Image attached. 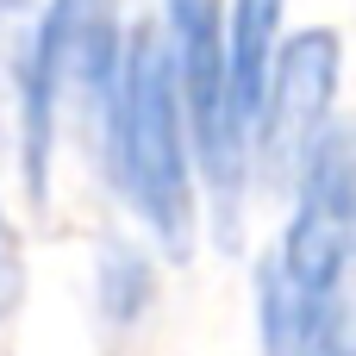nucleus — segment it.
Returning <instances> with one entry per match:
<instances>
[{"label":"nucleus","instance_id":"7","mask_svg":"<svg viewBox=\"0 0 356 356\" xmlns=\"http://www.w3.org/2000/svg\"><path fill=\"white\" fill-rule=\"evenodd\" d=\"M156 307V250L131 238H100L94 244V319L106 338H125L150 319Z\"/></svg>","mask_w":356,"mask_h":356},{"label":"nucleus","instance_id":"3","mask_svg":"<svg viewBox=\"0 0 356 356\" xmlns=\"http://www.w3.org/2000/svg\"><path fill=\"white\" fill-rule=\"evenodd\" d=\"M156 25L175 56L200 207H213V232L232 244L244 200H250V131L238 119L232 69H225V0H156Z\"/></svg>","mask_w":356,"mask_h":356},{"label":"nucleus","instance_id":"6","mask_svg":"<svg viewBox=\"0 0 356 356\" xmlns=\"http://www.w3.org/2000/svg\"><path fill=\"white\" fill-rule=\"evenodd\" d=\"M282 44H288V0H225V69L244 131H257Z\"/></svg>","mask_w":356,"mask_h":356},{"label":"nucleus","instance_id":"2","mask_svg":"<svg viewBox=\"0 0 356 356\" xmlns=\"http://www.w3.org/2000/svg\"><path fill=\"white\" fill-rule=\"evenodd\" d=\"M131 19L119 0H38V38L25 69V100L13 125V169L31 200L50 194V169L69 125H94V106L125 56Z\"/></svg>","mask_w":356,"mask_h":356},{"label":"nucleus","instance_id":"4","mask_svg":"<svg viewBox=\"0 0 356 356\" xmlns=\"http://www.w3.org/2000/svg\"><path fill=\"white\" fill-rule=\"evenodd\" d=\"M263 257L313 300H356V113H338L307 150L282 238Z\"/></svg>","mask_w":356,"mask_h":356},{"label":"nucleus","instance_id":"9","mask_svg":"<svg viewBox=\"0 0 356 356\" xmlns=\"http://www.w3.org/2000/svg\"><path fill=\"white\" fill-rule=\"evenodd\" d=\"M25 307V244H19V225L0 200V325Z\"/></svg>","mask_w":356,"mask_h":356},{"label":"nucleus","instance_id":"5","mask_svg":"<svg viewBox=\"0 0 356 356\" xmlns=\"http://www.w3.org/2000/svg\"><path fill=\"white\" fill-rule=\"evenodd\" d=\"M338 88H344V38L332 25L288 31L250 131V188H275V194L294 188L307 150L338 119Z\"/></svg>","mask_w":356,"mask_h":356},{"label":"nucleus","instance_id":"1","mask_svg":"<svg viewBox=\"0 0 356 356\" xmlns=\"http://www.w3.org/2000/svg\"><path fill=\"white\" fill-rule=\"evenodd\" d=\"M106 188L119 194V207L144 225L150 250L181 263L200 238V175H194V138H188V113H181V88H175V56L169 38L150 19H131L125 31V56L94 106L88 125Z\"/></svg>","mask_w":356,"mask_h":356},{"label":"nucleus","instance_id":"8","mask_svg":"<svg viewBox=\"0 0 356 356\" xmlns=\"http://www.w3.org/2000/svg\"><path fill=\"white\" fill-rule=\"evenodd\" d=\"M31 38H38V0H0V138H6V150H13L19 100H25Z\"/></svg>","mask_w":356,"mask_h":356}]
</instances>
